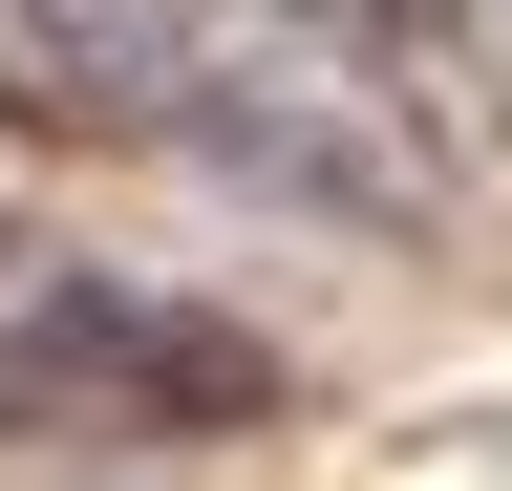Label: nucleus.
Returning <instances> with one entry per match:
<instances>
[{
  "mask_svg": "<svg viewBox=\"0 0 512 491\" xmlns=\"http://www.w3.org/2000/svg\"><path fill=\"white\" fill-rule=\"evenodd\" d=\"M278 406H299V363L256 321L150 299V278H107V257L0 214V449H235Z\"/></svg>",
  "mask_w": 512,
  "mask_h": 491,
  "instance_id": "obj_1",
  "label": "nucleus"
},
{
  "mask_svg": "<svg viewBox=\"0 0 512 491\" xmlns=\"http://www.w3.org/2000/svg\"><path fill=\"white\" fill-rule=\"evenodd\" d=\"M0 150H86V107H64V86L22 65V22H0Z\"/></svg>",
  "mask_w": 512,
  "mask_h": 491,
  "instance_id": "obj_2",
  "label": "nucleus"
},
{
  "mask_svg": "<svg viewBox=\"0 0 512 491\" xmlns=\"http://www.w3.org/2000/svg\"><path fill=\"white\" fill-rule=\"evenodd\" d=\"M491 22H512V0H491Z\"/></svg>",
  "mask_w": 512,
  "mask_h": 491,
  "instance_id": "obj_3",
  "label": "nucleus"
}]
</instances>
